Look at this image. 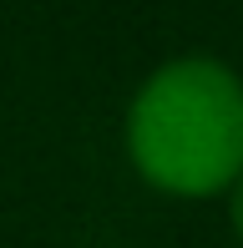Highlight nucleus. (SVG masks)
<instances>
[{"instance_id": "1", "label": "nucleus", "mask_w": 243, "mask_h": 248, "mask_svg": "<svg viewBox=\"0 0 243 248\" xmlns=\"http://www.w3.org/2000/svg\"><path fill=\"white\" fill-rule=\"evenodd\" d=\"M127 152L162 193H228L243 172V81L213 56L157 66L132 96Z\"/></svg>"}, {"instance_id": "2", "label": "nucleus", "mask_w": 243, "mask_h": 248, "mask_svg": "<svg viewBox=\"0 0 243 248\" xmlns=\"http://www.w3.org/2000/svg\"><path fill=\"white\" fill-rule=\"evenodd\" d=\"M228 218H233V228H238V238H243V172L228 183Z\"/></svg>"}]
</instances>
